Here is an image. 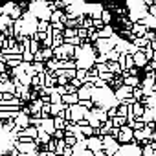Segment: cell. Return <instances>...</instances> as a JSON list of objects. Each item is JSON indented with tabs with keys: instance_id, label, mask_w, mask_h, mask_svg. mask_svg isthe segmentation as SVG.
I'll return each mask as SVG.
<instances>
[{
	"instance_id": "cell-1",
	"label": "cell",
	"mask_w": 156,
	"mask_h": 156,
	"mask_svg": "<svg viewBox=\"0 0 156 156\" xmlns=\"http://www.w3.org/2000/svg\"><path fill=\"white\" fill-rule=\"evenodd\" d=\"M138 22H140L145 30H152V31L156 30V17H152V15H149V13H147L143 19H140Z\"/></svg>"
},
{
	"instance_id": "cell-2",
	"label": "cell",
	"mask_w": 156,
	"mask_h": 156,
	"mask_svg": "<svg viewBox=\"0 0 156 156\" xmlns=\"http://www.w3.org/2000/svg\"><path fill=\"white\" fill-rule=\"evenodd\" d=\"M132 140V129L129 125L119 127V141H130Z\"/></svg>"
},
{
	"instance_id": "cell-3",
	"label": "cell",
	"mask_w": 156,
	"mask_h": 156,
	"mask_svg": "<svg viewBox=\"0 0 156 156\" xmlns=\"http://www.w3.org/2000/svg\"><path fill=\"white\" fill-rule=\"evenodd\" d=\"M132 61H134V66H136V68H138V66H141V68H143V66H145V62H147V59H145V55L141 53V50H138V51L132 55Z\"/></svg>"
},
{
	"instance_id": "cell-4",
	"label": "cell",
	"mask_w": 156,
	"mask_h": 156,
	"mask_svg": "<svg viewBox=\"0 0 156 156\" xmlns=\"http://www.w3.org/2000/svg\"><path fill=\"white\" fill-rule=\"evenodd\" d=\"M123 85H127V87H130V88H138V87H140V79H138V75L123 77Z\"/></svg>"
},
{
	"instance_id": "cell-5",
	"label": "cell",
	"mask_w": 156,
	"mask_h": 156,
	"mask_svg": "<svg viewBox=\"0 0 156 156\" xmlns=\"http://www.w3.org/2000/svg\"><path fill=\"white\" fill-rule=\"evenodd\" d=\"M145 31H147V30H145L140 22H134V24H132V28H130V33H134L136 37H143V33H145Z\"/></svg>"
},
{
	"instance_id": "cell-6",
	"label": "cell",
	"mask_w": 156,
	"mask_h": 156,
	"mask_svg": "<svg viewBox=\"0 0 156 156\" xmlns=\"http://www.w3.org/2000/svg\"><path fill=\"white\" fill-rule=\"evenodd\" d=\"M141 53L145 55V59H147V62H149V61H152V59H154V53H156V51H154V50H151L149 46H145V48H141Z\"/></svg>"
},
{
	"instance_id": "cell-7",
	"label": "cell",
	"mask_w": 156,
	"mask_h": 156,
	"mask_svg": "<svg viewBox=\"0 0 156 156\" xmlns=\"http://www.w3.org/2000/svg\"><path fill=\"white\" fill-rule=\"evenodd\" d=\"M112 125L123 127V125H127V118H125V116H114V118H112Z\"/></svg>"
},
{
	"instance_id": "cell-8",
	"label": "cell",
	"mask_w": 156,
	"mask_h": 156,
	"mask_svg": "<svg viewBox=\"0 0 156 156\" xmlns=\"http://www.w3.org/2000/svg\"><path fill=\"white\" fill-rule=\"evenodd\" d=\"M107 68H108V72H110V73H116V72H118V73H121L119 64H118V62H114V61H112V62H108V66H107Z\"/></svg>"
},
{
	"instance_id": "cell-9",
	"label": "cell",
	"mask_w": 156,
	"mask_h": 156,
	"mask_svg": "<svg viewBox=\"0 0 156 156\" xmlns=\"http://www.w3.org/2000/svg\"><path fill=\"white\" fill-rule=\"evenodd\" d=\"M130 96H132L136 101H140V99L143 98V90H141V88H132V94H130Z\"/></svg>"
},
{
	"instance_id": "cell-10",
	"label": "cell",
	"mask_w": 156,
	"mask_h": 156,
	"mask_svg": "<svg viewBox=\"0 0 156 156\" xmlns=\"http://www.w3.org/2000/svg\"><path fill=\"white\" fill-rule=\"evenodd\" d=\"M127 114H129V107L123 105V103H119V107H118V116H125V118H127Z\"/></svg>"
},
{
	"instance_id": "cell-11",
	"label": "cell",
	"mask_w": 156,
	"mask_h": 156,
	"mask_svg": "<svg viewBox=\"0 0 156 156\" xmlns=\"http://www.w3.org/2000/svg\"><path fill=\"white\" fill-rule=\"evenodd\" d=\"M99 35H101V37H105V39H107V37H110V35H112V28H110V26H105V28H101Z\"/></svg>"
},
{
	"instance_id": "cell-12",
	"label": "cell",
	"mask_w": 156,
	"mask_h": 156,
	"mask_svg": "<svg viewBox=\"0 0 156 156\" xmlns=\"http://www.w3.org/2000/svg\"><path fill=\"white\" fill-rule=\"evenodd\" d=\"M143 37H145V39L151 42V41H154V39H156V31H152V30H147V31L143 33Z\"/></svg>"
},
{
	"instance_id": "cell-13",
	"label": "cell",
	"mask_w": 156,
	"mask_h": 156,
	"mask_svg": "<svg viewBox=\"0 0 156 156\" xmlns=\"http://www.w3.org/2000/svg\"><path fill=\"white\" fill-rule=\"evenodd\" d=\"M118 57H119V53H118L116 50H110V51L107 53V59H110V61H114V62L118 61Z\"/></svg>"
},
{
	"instance_id": "cell-14",
	"label": "cell",
	"mask_w": 156,
	"mask_h": 156,
	"mask_svg": "<svg viewBox=\"0 0 156 156\" xmlns=\"http://www.w3.org/2000/svg\"><path fill=\"white\" fill-rule=\"evenodd\" d=\"M141 156H152V149L149 143H145V147L141 149Z\"/></svg>"
},
{
	"instance_id": "cell-15",
	"label": "cell",
	"mask_w": 156,
	"mask_h": 156,
	"mask_svg": "<svg viewBox=\"0 0 156 156\" xmlns=\"http://www.w3.org/2000/svg\"><path fill=\"white\" fill-rule=\"evenodd\" d=\"M101 20H103L105 24H108V22H110V13H108V11H101Z\"/></svg>"
},
{
	"instance_id": "cell-16",
	"label": "cell",
	"mask_w": 156,
	"mask_h": 156,
	"mask_svg": "<svg viewBox=\"0 0 156 156\" xmlns=\"http://www.w3.org/2000/svg\"><path fill=\"white\" fill-rule=\"evenodd\" d=\"M90 147H92L94 151H98V149L101 147V143H99V140H96V138H92V140H90Z\"/></svg>"
},
{
	"instance_id": "cell-17",
	"label": "cell",
	"mask_w": 156,
	"mask_h": 156,
	"mask_svg": "<svg viewBox=\"0 0 156 156\" xmlns=\"http://www.w3.org/2000/svg\"><path fill=\"white\" fill-rule=\"evenodd\" d=\"M108 116H110V118H114V116H118V108H116V107H112V108L108 110Z\"/></svg>"
},
{
	"instance_id": "cell-18",
	"label": "cell",
	"mask_w": 156,
	"mask_h": 156,
	"mask_svg": "<svg viewBox=\"0 0 156 156\" xmlns=\"http://www.w3.org/2000/svg\"><path fill=\"white\" fill-rule=\"evenodd\" d=\"M92 24H94V26H98V28H103V20H101V19H96Z\"/></svg>"
},
{
	"instance_id": "cell-19",
	"label": "cell",
	"mask_w": 156,
	"mask_h": 156,
	"mask_svg": "<svg viewBox=\"0 0 156 156\" xmlns=\"http://www.w3.org/2000/svg\"><path fill=\"white\" fill-rule=\"evenodd\" d=\"M147 46H149L151 50H154V51H156V39H154V41H151V42H149Z\"/></svg>"
},
{
	"instance_id": "cell-20",
	"label": "cell",
	"mask_w": 156,
	"mask_h": 156,
	"mask_svg": "<svg viewBox=\"0 0 156 156\" xmlns=\"http://www.w3.org/2000/svg\"><path fill=\"white\" fill-rule=\"evenodd\" d=\"M152 92H156V83H154V87H152Z\"/></svg>"
},
{
	"instance_id": "cell-21",
	"label": "cell",
	"mask_w": 156,
	"mask_h": 156,
	"mask_svg": "<svg viewBox=\"0 0 156 156\" xmlns=\"http://www.w3.org/2000/svg\"><path fill=\"white\" fill-rule=\"evenodd\" d=\"M154 31H156V30H154Z\"/></svg>"
}]
</instances>
